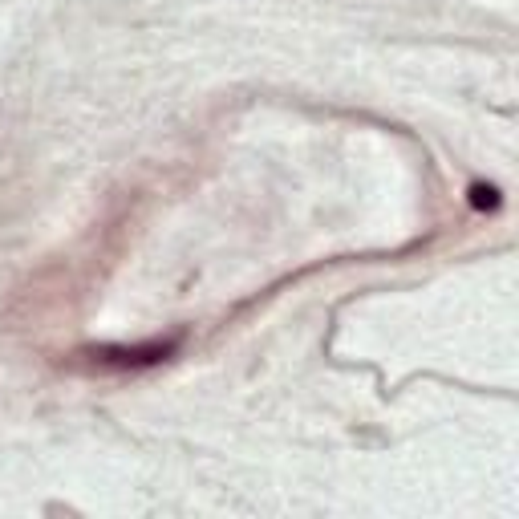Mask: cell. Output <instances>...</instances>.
Masks as SVG:
<instances>
[{
    "mask_svg": "<svg viewBox=\"0 0 519 519\" xmlns=\"http://www.w3.org/2000/svg\"><path fill=\"white\" fill-rule=\"evenodd\" d=\"M183 337H167V341H146V345H98V349H86V365L98 369V374H134V369H155L163 365L175 349H179Z\"/></svg>",
    "mask_w": 519,
    "mask_h": 519,
    "instance_id": "obj_1",
    "label": "cell"
},
{
    "mask_svg": "<svg viewBox=\"0 0 519 519\" xmlns=\"http://www.w3.org/2000/svg\"><path fill=\"white\" fill-rule=\"evenodd\" d=\"M495 195H499L495 187H483V183H475V187H471V203H475V207H495V203H499Z\"/></svg>",
    "mask_w": 519,
    "mask_h": 519,
    "instance_id": "obj_2",
    "label": "cell"
}]
</instances>
